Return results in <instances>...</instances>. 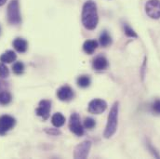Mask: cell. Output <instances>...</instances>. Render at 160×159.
Masks as SVG:
<instances>
[{"label":"cell","mask_w":160,"mask_h":159,"mask_svg":"<svg viewBox=\"0 0 160 159\" xmlns=\"http://www.w3.org/2000/svg\"><path fill=\"white\" fill-rule=\"evenodd\" d=\"M99 22L97 6L94 1H87L82 9V23L88 30H94Z\"/></svg>","instance_id":"cell-1"},{"label":"cell","mask_w":160,"mask_h":159,"mask_svg":"<svg viewBox=\"0 0 160 159\" xmlns=\"http://www.w3.org/2000/svg\"><path fill=\"white\" fill-rule=\"evenodd\" d=\"M118 105H119V103L118 102H115L114 105L112 106L111 110H110L109 115H108L106 127H105V130L103 133V136L106 139L111 138L117 132L118 120Z\"/></svg>","instance_id":"cell-2"},{"label":"cell","mask_w":160,"mask_h":159,"mask_svg":"<svg viewBox=\"0 0 160 159\" xmlns=\"http://www.w3.org/2000/svg\"><path fill=\"white\" fill-rule=\"evenodd\" d=\"M7 18L8 23L12 25H17L22 22L19 0H11L9 2L7 9Z\"/></svg>","instance_id":"cell-3"},{"label":"cell","mask_w":160,"mask_h":159,"mask_svg":"<svg viewBox=\"0 0 160 159\" xmlns=\"http://www.w3.org/2000/svg\"><path fill=\"white\" fill-rule=\"evenodd\" d=\"M107 108V103L102 99H94L88 103V111L93 115H100L103 113Z\"/></svg>","instance_id":"cell-4"},{"label":"cell","mask_w":160,"mask_h":159,"mask_svg":"<svg viewBox=\"0 0 160 159\" xmlns=\"http://www.w3.org/2000/svg\"><path fill=\"white\" fill-rule=\"evenodd\" d=\"M69 128L71 132L77 136H82L84 134V128L80 122V117L78 113H73L69 120Z\"/></svg>","instance_id":"cell-5"},{"label":"cell","mask_w":160,"mask_h":159,"mask_svg":"<svg viewBox=\"0 0 160 159\" xmlns=\"http://www.w3.org/2000/svg\"><path fill=\"white\" fill-rule=\"evenodd\" d=\"M146 14L152 19L160 18V1L159 0H149L145 4Z\"/></svg>","instance_id":"cell-6"},{"label":"cell","mask_w":160,"mask_h":159,"mask_svg":"<svg viewBox=\"0 0 160 159\" xmlns=\"http://www.w3.org/2000/svg\"><path fill=\"white\" fill-rule=\"evenodd\" d=\"M16 125V120L14 117L4 115L0 117V135L3 136L10 129H12Z\"/></svg>","instance_id":"cell-7"},{"label":"cell","mask_w":160,"mask_h":159,"mask_svg":"<svg viewBox=\"0 0 160 159\" xmlns=\"http://www.w3.org/2000/svg\"><path fill=\"white\" fill-rule=\"evenodd\" d=\"M91 148V142L89 141H85L77 145L74 151V157L75 158H86L88 156V153Z\"/></svg>","instance_id":"cell-8"},{"label":"cell","mask_w":160,"mask_h":159,"mask_svg":"<svg viewBox=\"0 0 160 159\" xmlns=\"http://www.w3.org/2000/svg\"><path fill=\"white\" fill-rule=\"evenodd\" d=\"M51 110V102L48 100H42L36 109V114L42 117L43 120H47L49 117V113Z\"/></svg>","instance_id":"cell-9"},{"label":"cell","mask_w":160,"mask_h":159,"mask_svg":"<svg viewBox=\"0 0 160 159\" xmlns=\"http://www.w3.org/2000/svg\"><path fill=\"white\" fill-rule=\"evenodd\" d=\"M57 97L62 102H69L74 98V90L69 86H62L57 90Z\"/></svg>","instance_id":"cell-10"},{"label":"cell","mask_w":160,"mask_h":159,"mask_svg":"<svg viewBox=\"0 0 160 159\" xmlns=\"http://www.w3.org/2000/svg\"><path fill=\"white\" fill-rule=\"evenodd\" d=\"M108 65H109L108 61L104 56L100 55L93 59L92 67L95 71H103V70L107 69Z\"/></svg>","instance_id":"cell-11"},{"label":"cell","mask_w":160,"mask_h":159,"mask_svg":"<svg viewBox=\"0 0 160 159\" xmlns=\"http://www.w3.org/2000/svg\"><path fill=\"white\" fill-rule=\"evenodd\" d=\"M13 47L15 48L16 51L20 52V53H24L26 52L27 48H28V43L27 41L23 38L21 37H17L13 40Z\"/></svg>","instance_id":"cell-12"},{"label":"cell","mask_w":160,"mask_h":159,"mask_svg":"<svg viewBox=\"0 0 160 159\" xmlns=\"http://www.w3.org/2000/svg\"><path fill=\"white\" fill-rule=\"evenodd\" d=\"M17 59V55L13 50H7L0 56V62L4 63H11L15 62Z\"/></svg>","instance_id":"cell-13"},{"label":"cell","mask_w":160,"mask_h":159,"mask_svg":"<svg viewBox=\"0 0 160 159\" xmlns=\"http://www.w3.org/2000/svg\"><path fill=\"white\" fill-rule=\"evenodd\" d=\"M98 47V42L96 40H87L83 45V50L87 54H92Z\"/></svg>","instance_id":"cell-14"},{"label":"cell","mask_w":160,"mask_h":159,"mask_svg":"<svg viewBox=\"0 0 160 159\" xmlns=\"http://www.w3.org/2000/svg\"><path fill=\"white\" fill-rule=\"evenodd\" d=\"M51 123L55 127H61L64 125L65 123V117L62 116L61 113H56L52 116L51 117Z\"/></svg>","instance_id":"cell-15"},{"label":"cell","mask_w":160,"mask_h":159,"mask_svg":"<svg viewBox=\"0 0 160 159\" xmlns=\"http://www.w3.org/2000/svg\"><path fill=\"white\" fill-rule=\"evenodd\" d=\"M99 42H100V44H101L102 47H108L109 45H111V43H112V37H111V36L108 34L107 31H103V32L102 33V35L100 36Z\"/></svg>","instance_id":"cell-16"},{"label":"cell","mask_w":160,"mask_h":159,"mask_svg":"<svg viewBox=\"0 0 160 159\" xmlns=\"http://www.w3.org/2000/svg\"><path fill=\"white\" fill-rule=\"evenodd\" d=\"M77 83H78V86L82 87V88H86L88 87H89L90 83H91V79L87 75H83V76H80L78 77V78L77 80Z\"/></svg>","instance_id":"cell-17"},{"label":"cell","mask_w":160,"mask_h":159,"mask_svg":"<svg viewBox=\"0 0 160 159\" xmlns=\"http://www.w3.org/2000/svg\"><path fill=\"white\" fill-rule=\"evenodd\" d=\"M12 101V96L8 91H0V104L8 105Z\"/></svg>","instance_id":"cell-18"},{"label":"cell","mask_w":160,"mask_h":159,"mask_svg":"<svg viewBox=\"0 0 160 159\" xmlns=\"http://www.w3.org/2000/svg\"><path fill=\"white\" fill-rule=\"evenodd\" d=\"M12 71L15 75H22L24 72V64L22 62H16L12 66Z\"/></svg>","instance_id":"cell-19"},{"label":"cell","mask_w":160,"mask_h":159,"mask_svg":"<svg viewBox=\"0 0 160 159\" xmlns=\"http://www.w3.org/2000/svg\"><path fill=\"white\" fill-rule=\"evenodd\" d=\"M124 33H125V35H126L127 37H133V38L138 37L136 32H135L130 26H128V24H125V25H124Z\"/></svg>","instance_id":"cell-20"},{"label":"cell","mask_w":160,"mask_h":159,"mask_svg":"<svg viewBox=\"0 0 160 159\" xmlns=\"http://www.w3.org/2000/svg\"><path fill=\"white\" fill-rule=\"evenodd\" d=\"M9 76V70L8 68L5 65L4 62H0V77L2 78H7Z\"/></svg>","instance_id":"cell-21"},{"label":"cell","mask_w":160,"mask_h":159,"mask_svg":"<svg viewBox=\"0 0 160 159\" xmlns=\"http://www.w3.org/2000/svg\"><path fill=\"white\" fill-rule=\"evenodd\" d=\"M96 126V121L91 117H87L84 121V127L87 129H92Z\"/></svg>","instance_id":"cell-22"},{"label":"cell","mask_w":160,"mask_h":159,"mask_svg":"<svg viewBox=\"0 0 160 159\" xmlns=\"http://www.w3.org/2000/svg\"><path fill=\"white\" fill-rule=\"evenodd\" d=\"M151 108H152V111H153V113H154L155 115H158V116H160V100L159 99L156 100V101L152 103Z\"/></svg>","instance_id":"cell-23"},{"label":"cell","mask_w":160,"mask_h":159,"mask_svg":"<svg viewBox=\"0 0 160 159\" xmlns=\"http://www.w3.org/2000/svg\"><path fill=\"white\" fill-rule=\"evenodd\" d=\"M46 132L51 135H58L61 134V132L57 129V128H51V129H46Z\"/></svg>","instance_id":"cell-24"},{"label":"cell","mask_w":160,"mask_h":159,"mask_svg":"<svg viewBox=\"0 0 160 159\" xmlns=\"http://www.w3.org/2000/svg\"><path fill=\"white\" fill-rule=\"evenodd\" d=\"M6 2H7V0H0V7L3 6Z\"/></svg>","instance_id":"cell-25"},{"label":"cell","mask_w":160,"mask_h":159,"mask_svg":"<svg viewBox=\"0 0 160 159\" xmlns=\"http://www.w3.org/2000/svg\"><path fill=\"white\" fill-rule=\"evenodd\" d=\"M0 34H1V28H0Z\"/></svg>","instance_id":"cell-26"}]
</instances>
